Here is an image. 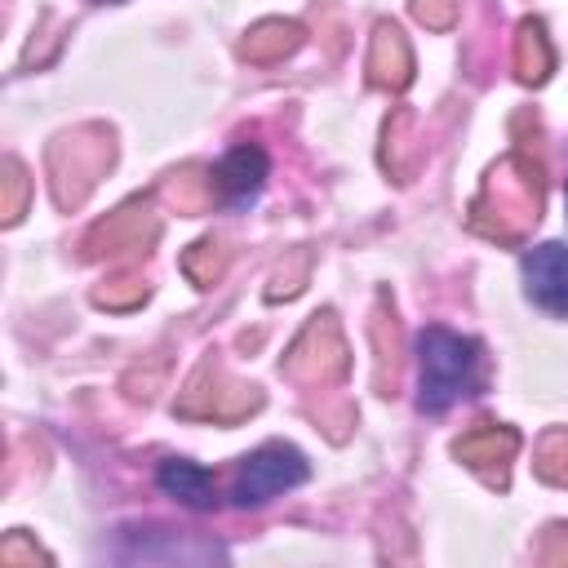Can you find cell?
<instances>
[{
  "mask_svg": "<svg viewBox=\"0 0 568 568\" xmlns=\"http://www.w3.org/2000/svg\"><path fill=\"white\" fill-rule=\"evenodd\" d=\"M484 377L479 342L466 333H453L444 324H430L417 333V408L422 413H448L457 399H470Z\"/></svg>",
  "mask_w": 568,
  "mask_h": 568,
  "instance_id": "obj_1",
  "label": "cell"
},
{
  "mask_svg": "<svg viewBox=\"0 0 568 568\" xmlns=\"http://www.w3.org/2000/svg\"><path fill=\"white\" fill-rule=\"evenodd\" d=\"M306 475H311V466H306V457L293 448V444H262V448H253L240 466H235V475H231V501L235 506H266L271 497H280V493H288V488H297V484H306Z\"/></svg>",
  "mask_w": 568,
  "mask_h": 568,
  "instance_id": "obj_2",
  "label": "cell"
},
{
  "mask_svg": "<svg viewBox=\"0 0 568 568\" xmlns=\"http://www.w3.org/2000/svg\"><path fill=\"white\" fill-rule=\"evenodd\" d=\"M519 271H524L528 302L541 306L546 315H564L568 320V244H537V248H528Z\"/></svg>",
  "mask_w": 568,
  "mask_h": 568,
  "instance_id": "obj_3",
  "label": "cell"
},
{
  "mask_svg": "<svg viewBox=\"0 0 568 568\" xmlns=\"http://www.w3.org/2000/svg\"><path fill=\"white\" fill-rule=\"evenodd\" d=\"M266 173H271L266 151L253 146V142H240V146H231V151L213 164V186H217L222 204L244 209V204L257 200V191L266 186Z\"/></svg>",
  "mask_w": 568,
  "mask_h": 568,
  "instance_id": "obj_4",
  "label": "cell"
},
{
  "mask_svg": "<svg viewBox=\"0 0 568 568\" xmlns=\"http://www.w3.org/2000/svg\"><path fill=\"white\" fill-rule=\"evenodd\" d=\"M155 488L164 497L191 506V510H213V501H217L213 475L200 462H191V457H164L160 470H155Z\"/></svg>",
  "mask_w": 568,
  "mask_h": 568,
  "instance_id": "obj_5",
  "label": "cell"
}]
</instances>
